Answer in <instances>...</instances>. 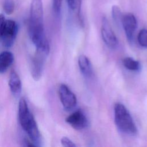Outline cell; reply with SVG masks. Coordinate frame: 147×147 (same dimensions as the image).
I'll list each match as a JSON object with an SVG mask.
<instances>
[{
	"mask_svg": "<svg viewBox=\"0 0 147 147\" xmlns=\"http://www.w3.org/2000/svg\"><path fill=\"white\" fill-rule=\"evenodd\" d=\"M121 25L127 40L129 41H132L134 32L137 27V21L135 16L131 13L123 15Z\"/></svg>",
	"mask_w": 147,
	"mask_h": 147,
	"instance_id": "cell-8",
	"label": "cell"
},
{
	"mask_svg": "<svg viewBox=\"0 0 147 147\" xmlns=\"http://www.w3.org/2000/svg\"><path fill=\"white\" fill-rule=\"evenodd\" d=\"M28 31L30 38L36 48H44L49 46L44 30L42 0H32Z\"/></svg>",
	"mask_w": 147,
	"mask_h": 147,
	"instance_id": "cell-1",
	"label": "cell"
},
{
	"mask_svg": "<svg viewBox=\"0 0 147 147\" xmlns=\"http://www.w3.org/2000/svg\"><path fill=\"white\" fill-rule=\"evenodd\" d=\"M6 20V19L5 18L4 15L2 14H0V38L1 37L2 32L4 29Z\"/></svg>",
	"mask_w": 147,
	"mask_h": 147,
	"instance_id": "cell-19",
	"label": "cell"
},
{
	"mask_svg": "<svg viewBox=\"0 0 147 147\" xmlns=\"http://www.w3.org/2000/svg\"><path fill=\"white\" fill-rule=\"evenodd\" d=\"M78 65L82 73L86 77L92 75V67L89 59L85 55H80L78 58Z\"/></svg>",
	"mask_w": 147,
	"mask_h": 147,
	"instance_id": "cell-11",
	"label": "cell"
},
{
	"mask_svg": "<svg viewBox=\"0 0 147 147\" xmlns=\"http://www.w3.org/2000/svg\"><path fill=\"white\" fill-rule=\"evenodd\" d=\"M61 144L65 147H75L76 145L69 138L67 137H63L61 138Z\"/></svg>",
	"mask_w": 147,
	"mask_h": 147,
	"instance_id": "cell-18",
	"label": "cell"
},
{
	"mask_svg": "<svg viewBox=\"0 0 147 147\" xmlns=\"http://www.w3.org/2000/svg\"><path fill=\"white\" fill-rule=\"evenodd\" d=\"M18 31L17 23L13 20L6 19L4 29L0 38L3 45L5 47H10L14 42Z\"/></svg>",
	"mask_w": 147,
	"mask_h": 147,
	"instance_id": "cell-4",
	"label": "cell"
},
{
	"mask_svg": "<svg viewBox=\"0 0 147 147\" xmlns=\"http://www.w3.org/2000/svg\"><path fill=\"white\" fill-rule=\"evenodd\" d=\"M111 15L112 17L116 23V24L118 26L121 25L122 18V14L120 7L118 5H113L111 7Z\"/></svg>",
	"mask_w": 147,
	"mask_h": 147,
	"instance_id": "cell-14",
	"label": "cell"
},
{
	"mask_svg": "<svg viewBox=\"0 0 147 147\" xmlns=\"http://www.w3.org/2000/svg\"><path fill=\"white\" fill-rule=\"evenodd\" d=\"M137 40L141 47L147 48V29H142L139 32Z\"/></svg>",
	"mask_w": 147,
	"mask_h": 147,
	"instance_id": "cell-17",
	"label": "cell"
},
{
	"mask_svg": "<svg viewBox=\"0 0 147 147\" xmlns=\"http://www.w3.org/2000/svg\"><path fill=\"white\" fill-rule=\"evenodd\" d=\"M59 95L61 103L66 110H70L76 106L77 103L76 96L67 85L61 84L60 86Z\"/></svg>",
	"mask_w": 147,
	"mask_h": 147,
	"instance_id": "cell-7",
	"label": "cell"
},
{
	"mask_svg": "<svg viewBox=\"0 0 147 147\" xmlns=\"http://www.w3.org/2000/svg\"><path fill=\"white\" fill-rule=\"evenodd\" d=\"M18 119L22 129L26 132L31 141L36 146L42 145V138L34 118L29 111L24 98L20 99L18 104Z\"/></svg>",
	"mask_w": 147,
	"mask_h": 147,
	"instance_id": "cell-2",
	"label": "cell"
},
{
	"mask_svg": "<svg viewBox=\"0 0 147 147\" xmlns=\"http://www.w3.org/2000/svg\"><path fill=\"white\" fill-rule=\"evenodd\" d=\"M114 121L118 129L122 133L135 135L137 128L127 108L121 103H116L114 107Z\"/></svg>",
	"mask_w": 147,
	"mask_h": 147,
	"instance_id": "cell-3",
	"label": "cell"
},
{
	"mask_svg": "<svg viewBox=\"0 0 147 147\" xmlns=\"http://www.w3.org/2000/svg\"><path fill=\"white\" fill-rule=\"evenodd\" d=\"M123 66L130 71H137L140 68V63L138 61L131 57H126L122 60Z\"/></svg>",
	"mask_w": 147,
	"mask_h": 147,
	"instance_id": "cell-13",
	"label": "cell"
},
{
	"mask_svg": "<svg viewBox=\"0 0 147 147\" xmlns=\"http://www.w3.org/2000/svg\"><path fill=\"white\" fill-rule=\"evenodd\" d=\"M101 35L105 44L111 49L115 48L118 44V39L106 17H103L101 22Z\"/></svg>",
	"mask_w": 147,
	"mask_h": 147,
	"instance_id": "cell-5",
	"label": "cell"
},
{
	"mask_svg": "<svg viewBox=\"0 0 147 147\" xmlns=\"http://www.w3.org/2000/svg\"><path fill=\"white\" fill-rule=\"evenodd\" d=\"M63 1V0H52V11L53 16L56 19H59L60 17Z\"/></svg>",
	"mask_w": 147,
	"mask_h": 147,
	"instance_id": "cell-15",
	"label": "cell"
},
{
	"mask_svg": "<svg viewBox=\"0 0 147 147\" xmlns=\"http://www.w3.org/2000/svg\"><path fill=\"white\" fill-rule=\"evenodd\" d=\"M48 53L36 49V51L33 57L31 63V74L34 80H38L42 75L43 67L46 56Z\"/></svg>",
	"mask_w": 147,
	"mask_h": 147,
	"instance_id": "cell-6",
	"label": "cell"
},
{
	"mask_svg": "<svg viewBox=\"0 0 147 147\" xmlns=\"http://www.w3.org/2000/svg\"><path fill=\"white\" fill-rule=\"evenodd\" d=\"M14 55L9 51L0 53V73L5 72L14 61Z\"/></svg>",
	"mask_w": 147,
	"mask_h": 147,
	"instance_id": "cell-12",
	"label": "cell"
},
{
	"mask_svg": "<svg viewBox=\"0 0 147 147\" xmlns=\"http://www.w3.org/2000/svg\"><path fill=\"white\" fill-rule=\"evenodd\" d=\"M9 86L11 93L14 96L17 97L20 96L22 91V83L19 76L14 71H11L10 73Z\"/></svg>",
	"mask_w": 147,
	"mask_h": 147,
	"instance_id": "cell-10",
	"label": "cell"
},
{
	"mask_svg": "<svg viewBox=\"0 0 147 147\" xmlns=\"http://www.w3.org/2000/svg\"><path fill=\"white\" fill-rule=\"evenodd\" d=\"M66 1H67V5H68L69 9L71 10H72L73 8H74V4L75 0H66Z\"/></svg>",
	"mask_w": 147,
	"mask_h": 147,
	"instance_id": "cell-20",
	"label": "cell"
},
{
	"mask_svg": "<svg viewBox=\"0 0 147 147\" xmlns=\"http://www.w3.org/2000/svg\"><path fill=\"white\" fill-rule=\"evenodd\" d=\"M65 121L73 128L77 130L83 129L88 125V120L86 116L80 110L71 114L66 118Z\"/></svg>",
	"mask_w": 147,
	"mask_h": 147,
	"instance_id": "cell-9",
	"label": "cell"
},
{
	"mask_svg": "<svg viewBox=\"0 0 147 147\" xmlns=\"http://www.w3.org/2000/svg\"><path fill=\"white\" fill-rule=\"evenodd\" d=\"M14 0H3L2 2V7L4 11L7 14H11L14 10Z\"/></svg>",
	"mask_w": 147,
	"mask_h": 147,
	"instance_id": "cell-16",
	"label": "cell"
}]
</instances>
